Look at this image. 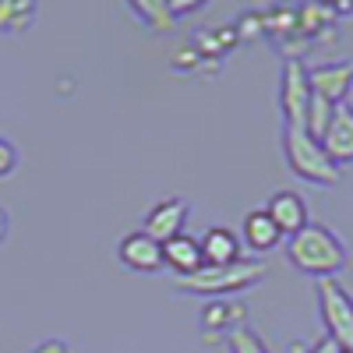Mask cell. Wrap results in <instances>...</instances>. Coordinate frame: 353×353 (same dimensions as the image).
<instances>
[{
  "label": "cell",
  "mask_w": 353,
  "mask_h": 353,
  "mask_svg": "<svg viewBox=\"0 0 353 353\" xmlns=\"http://www.w3.org/2000/svg\"><path fill=\"white\" fill-rule=\"evenodd\" d=\"M290 261L301 272L318 276V279H332V272H339L346 265V244L339 241V233L329 230L325 223H307L290 237L286 244Z\"/></svg>",
  "instance_id": "obj_1"
},
{
  "label": "cell",
  "mask_w": 353,
  "mask_h": 353,
  "mask_svg": "<svg viewBox=\"0 0 353 353\" xmlns=\"http://www.w3.org/2000/svg\"><path fill=\"white\" fill-rule=\"evenodd\" d=\"M321 149H325V156L336 166L339 163H353V106L350 103H339L336 106L329 131L321 134Z\"/></svg>",
  "instance_id": "obj_7"
},
{
  "label": "cell",
  "mask_w": 353,
  "mask_h": 353,
  "mask_svg": "<svg viewBox=\"0 0 353 353\" xmlns=\"http://www.w3.org/2000/svg\"><path fill=\"white\" fill-rule=\"evenodd\" d=\"M134 14H141L152 28H173L176 21V4H131Z\"/></svg>",
  "instance_id": "obj_16"
},
{
  "label": "cell",
  "mask_w": 353,
  "mask_h": 353,
  "mask_svg": "<svg viewBox=\"0 0 353 353\" xmlns=\"http://www.w3.org/2000/svg\"><path fill=\"white\" fill-rule=\"evenodd\" d=\"M0 237H4V212H0Z\"/></svg>",
  "instance_id": "obj_21"
},
{
  "label": "cell",
  "mask_w": 353,
  "mask_h": 353,
  "mask_svg": "<svg viewBox=\"0 0 353 353\" xmlns=\"http://www.w3.org/2000/svg\"><path fill=\"white\" fill-rule=\"evenodd\" d=\"M332 113H336V103H329V99H321V96H314V92H311V103H307V121H304L307 134L321 141V134H325V131H329V124H332Z\"/></svg>",
  "instance_id": "obj_15"
},
{
  "label": "cell",
  "mask_w": 353,
  "mask_h": 353,
  "mask_svg": "<svg viewBox=\"0 0 353 353\" xmlns=\"http://www.w3.org/2000/svg\"><path fill=\"white\" fill-rule=\"evenodd\" d=\"M311 353H339V343H332V339L325 336V339H318V343L311 346Z\"/></svg>",
  "instance_id": "obj_20"
},
{
  "label": "cell",
  "mask_w": 353,
  "mask_h": 353,
  "mask_svg": "<svg viewBox=\"0 0 353 353\" xmlns=\"http://www.w3.org/2000/svg\"><path fill=\"white\" fill-rule=\"evenodd\" d=\"M318 304L329 339L339 343V350H353V297L336 279H318Z\"/></svg>",
  "instance_id": "obj_4"
},
{
  "label": "cell",
  "mask_w": 353,
  "mask_h": 353,
  "mask_svg": "<svg viewBox=\"0 0 353 353\" xmlns=\"http://www.w3.org/2000/svg\"><path fill=\"white\" fill-rule=\"evenodd\" d=\"M14 145L8 141V138H0V176H4V173H11V166H14Z\"/></svg>",
  "instance_id": "obj_19"
},
{
  "label": "cell",
  "mask_w": 353,
  "mask_h": 353,
  "mask_svg": "<svg viewBox=\"0 0 353 353\" xmlns=\"http://www.w3.org/2000/svg\"><path fill=\"white\" fill-rule=\"evenodd\" d=\"M28 18H32V4H0V25L21 28Z\"/></svg>",
  "instance_id": "obj_18"
},
{
  "label": "cell",
  "mask_w": 353,
  "mask_h": 353,
  "mask_svg": "<svg viewBox=\"0 0 353 353\" xmlns=\"http://www.w3.org/2000/svg\"><path fill=\"white\" fill-rule=\"evenodd\" d=\"M307 103H311L307 68L297 61V57H286V61H283V85H279L283 124H290V128H304V121H307Z\"/></svg>",
  "instance_id": "obj_5"
},
{
  "label": "cell",
  "mask_w": 353,
  "mask_h": 353,
  "mask_svg": "<svg viewBox=\"0 0 353 353\" xmlns=\"http://www.w3.org/2000/svg\"><path fill=\"white\" fill-rule=\"evenodd\" d=\"M339 353H353V350H339Z\"/></svg>",
  "instance_id": "obj_22"
},
{
  "label": "cell",
  "mask_w": 353,
  "mask_h": 353,
  "mask_svg": "<svg viewBox=\"0 0 353 353\" xmlns=\"http://www.w3.org/2000/svg\"><path fill=\"white\" fill-rule=\"evenodd\" d=\"M184 219H188V205L181 198H163L159 205H152L149 216H145V233L152 241L166 244L176 233H184Z\"/></svg>",
  "instance_id": "obj_8"
},
{
  "label": "cell",
  "mask_w": 353,
  "mask_h": 353,
  "mask_svg": "<svg viewBox=\"0 0 353 353\" xmlns=\"http://www.w3.org/2000/svg\"><path fill=\"white\" fill-rule=\"evenodd\" d=\"M265 276V261L261 258H241L230 265H201L191 276H176V286L188 293H209V297H223L230 290L251 286Z\"/></svg>",
  "instance_id": "obj_3"
},
{
  "label": "cell",
  "mask_w": 353,
  "mask_h": 353,
  "mask_svg": "<svg viewBox=\"0 0 353 353\" xmlns=\"http://www.w3.org/2000/svg\"><path fill=\"white\" fill-rule=\"evenodd\" d=\"M279 237H283L279 226L272 223V216L265 209H254V212L244 216V244L251 251H272L279 244Z\"/></svg>",
  "instance_id": "obj_14"
},
{
  "label": "cell",
  "mask_w": 353,
  "mask_h": 353,
  "mask_svg": "<svg viewBox=\"0 0 353 353\" xmlns=\"http://www.w3.org/2000/svg\"><path fill=\"white\" fill-rule=\"evenodd\" d=\"M163 265H170L176 276H191V272H198L201 265H205V258H201V244H198L194 237H188V233H176L173 241L163 244Z\"/></svg>",
  "instance_id": "obj_11"
},
{
  "label": "cell",
  "mask_w": 353,
  "mask_h": 353,
  "mask_svg": "<svg viewBox=\"0 0 353 353\" xmlns=\"http://www.w3.org/2000/svg\"><path fill=\"white\" fill-rule=\"evenodd\" d=\"M201 244V258L205 265H230V261H241V237L233 233L230 226H212Z\"/></svg>",
  "instance_id": "obj_12"
},
{
  "label": "cell",
  "mask_w": 353,
  "mask_h": 353,
  "mask_svg": "<svg viewBox=\"0 0 353 353\" xmlns=\"http://www.w3.org/2000/svg\"><path fill=\"white\" fill-rule=\"evenodd\" d=\"M117 254H121V261L134 272H156L163 265V244L152 241L145 230L128 233V237L121 241V248H117Z\"/></svg>",
  "instance_id": "obj_9"
},
{
  "label": "cell",
  "mask_w": 353,
  "mask_h": 353,
  "mask_svg": "<svg viewBox=\"0 0 353 353\" xmlns=\"http://www.w3.org/2000/svg\"><path fill=\"white\" fill-rule=\"evenodd\" d=\"M244 325V307L230 297H212L209 304L201 307V329L205 332H233Z\"/></svg>",
  "instance_id": "obj_13"
},
{
  "label": "cell",
  "mask_w": 353,
  "mask_h": 353,
  "mask_svg": "<svg viewBox=\"0 0 353 353\" xmlns=\"http://www.w3.org/2000/svg\"><path fill=\"white\" fill-rule=\"evenodd\" d=\"M226 343H230V353H269L265 343H261V336L254 329H248V325L226 332Z\"/></svg>",
  "instance_id": "obj_17"
},
{
  "label": "cell",
  "mask_w": 353,
  "mask_h": 353,
  "mask_svg": "<svg viewBox=\"0 0 353 353\" xmlns=\"http://www.w3.org/2000/svg\"><path fill=\"white\" fill-rule=\"evenodd\" d=\"M265 212L272 216V223L279 226V233H297L301 226H307V205L297 191H276L265 205Z\"/></svg>",
  "instance_id": "obj_10"
},
{
  "label": "cell",
  "mask_w": 353,
  "mask_h": 353,
  "mask_svg": "<svg viewBox=\"0 0 353 353\" xmlns=\"http://www.w3.org/2000/svg\"><path fill=\"white\" fill-rule=\"evenodd\" d=\"M283 152H286V163L290 170L304 176L311 184H321V188H336L343 181V170L325 156L321 141L307 134V128H290L283 124Z\"/></svg>",
  "instance_id": "obj_2"
},
{
  "label": "cell",
  "mask_w": 353,
  "mask_h": 353,
  "mask_svg": "<svg viewBox=\"0 0 353 353\" xmlns=\"http://www.w3.org/2000/svg\"><path fill=\"white\" fill-rule=\"evenodd\" d=\"M307 81H311V92L329 99V103H346V92L353 85V64L350 61H339V64H318L307 71Z\"/></svg>",
  "instance_id": "obj_6"
}]
</instances>
